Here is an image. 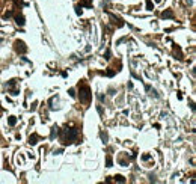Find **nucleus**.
Returning a JSON list of instances; mask_svg holds the SVG:
<instances>
[{
  "mask_svg": "<svg viewBox=\"0 0 196 184\" xmlns=\"http://www.w3.org/2000/svg\"><path fill=\"white\" fill-rule=\"evenodd\" d=\"M101 139H103V140H104V143H106V142H107V134H104V133H103V134H101Z\"/></svg>",
  "mask_w": 196,
  "mask_h": 184,
  "instance_id": "12",
  "label": "nucleus"
},
{
  "mask_svg": "<svg viewBox=\"0 0 196 184\" xmlns=\"http://www.w3.org/2000/svg\"><path fill=\"white\" fill-rule=\"evenodd\" d=\"M15 23L20 24V26H24V23H26V21H24V17H23V15H17V17H15Z\"/></svg>",
  "mask_w": 196,
  "mask_h": 184,
  "instance_id": "6",
  "label": "nucleus"
},
{
  "mask_svg": "<svg viewBox=\"0 0 196 184\" xmlns=\"http://www.w3.org/2000/svg\"><path fill=\"white\" fill-rule=\"evenodd\" d=\"M15 51L17 53H21V54H24L26 51H27V47H26V44L23 42V41H15Z\"/></svg>",
  "mask_w": 196,
  "mask_h": 184,
  "instance_id": "3",
  "label": "nucleus"
},
{
  "mask_svg": "<svg viewBox=\"0 0 196 184\" xmlns=\"http://www.w3.org/2000/svg\"><path fill=\"white\" fill-rule=\"evenodd\" d=\"M104 59H110V51H109V50L106 51V56H104Z\"/></svg>",
  "mask_w": 196,
  "mask_h": 184,
  "instance_id": "15",
  "label": "nucleus"
},
{
  "mask_svg": "<svg viewBox=\"0 0 196 184\" xmlns=\"http://www.w3.org/2000/svg\"><path fill=\"white\" fill-rule=\"evenodd\" d=\"M115 180H116V181H119V183H125V178H124L122 175H116V177H115Z\"/></svg>",
  "mask_w": 196,
  "mask_h": 184,
  "instance_id": "10",
  "label": "nucleus"
},
{
  "mask_svg": "<svg viewBox=\"0 0 196 184\" xmlns=\"http://www.w3.org/2000/svg\"><path fill=\"white\" fill-rule=\"evenodd\" d=\"M162 17H163V18H174V12H172V9H166V11H163V12H162Z\"/></svg>",
  "mask_w": 196,
  "mask_h": 184,
  "instance_id": "4",
  "label": "nucleus"
},
{
  "mask_svg": "<svg viewBox=\"0 0 196 184\" xmlns=\"http://www.w3.org/2000/svg\"><path fill=\"white\" fill-rule=\"evenodd\" d=\"M68 94H69L71 97H75V94H74V89H69V91H68Z\"/></svg>",
  "mask_w": 196,
  "mask_h": 184,
  "instance_id": "16",
  "label": "nucleus"
},
{
  "mask_svg": "<svg viewBox=\"0 0 196 184\" xmlns=\"http://www.w3.org/2000/svg\"><path fill=\"white\" fill-rule=\"evenodd\" d=\"M106 163H107V168H110V166H112V157H110V156H107V160H106Z\"/></svg>",
  "mask_w": 196,
  "mask_h": 184,
  "instance_id": "11",
  "label": "nucleus"
},
{
  "mask_svg": "<svg viewBox=\"0 0 196 184\" xmlns=\"http://www.w3.org/2000/svg\"><path fill=\"white\" fill-rule=\"evenodd\" d=\"M77 134H79V131L75 130V128H71V130H66V139H63V145H66V143H71L75 137H77Z\"/></svg>",
  "mask_w": 196,
  "mask_h": 184,
  "instance_id": "2",
  "label": "nucleus"
},
{
  "mask_svg": "<svg viewBox=\"0 0 196 184\" xmlns=\"http://www.w3.org/2000/svg\"><path fill=\"white\" fill-rule=\"evenodd\" d=\"M146 9H148V11H152V9H154V5H152L151 0H146Z\"/></svg>",
  "mask_w": 196,
  "mask_h": 184,
  "instance_id": "9",
  "label": "nucleus"
},
{
  "mask_svg": "<svg viewBox=\"0 0 196 184\" xmlns=\"http://www.w3.org/2000/svg\"><path fill=\"white\" fill-rule=\"evenodd\" d=\"M142 159H143V160H149L151 156H149V154H145V156H142Z\"/></svg>",
  "mask_w": 196,
  "mask_h": 184,
  "instance_id": "13",
  "label": "nucleus"
},
{
  "mask_svg": "<svg viewBox=\"0 0 196 184\" xmlns=\"http://www.w3.org/2000/svg\"><path fill=\"white\" fill-rule=\"evenodd\" d=\"M0 112H2V109H0Z\"/></svg>",
  "mask_w": 196,
  "mask_h": 184,
  "instance_id": "19",
  "label": "nucleus"
},
{
  "mask_svg": "<svg viewBox=\"0 0 196 184\" xmlns=\"http://www.w3.org/2000/svg\"><path fill=\"white\" fill-rule=\"evenodd\" d=\"M8 124H9V125H15V124H17V118H15V116H9V118H8Z\"/></svg>",
  "mask_w": 196,
  "mask_h": 184,
  "instance_id": "8",
  "label": "nucleus"
},
{
  "mask_svg": "<svg viewBox=\"0 0 196 184\" xmlns=\"http://www.w3.org/2000/svg\"><path fill=\"white\" fill-rule=\"evenodd\" d=\"M38 139H39V137H38L36 134H33V136H30L29 143H30V145H36V143H38Z\"/></svg>",
  "mask_w": 196,
  "mask_h": 184,
  "instance_id": "7",
  "label": "nucleus"
},
{
  "mask_svg": "<svg viewBox=\"0 0 196 184\" xmlns=\"http://www.w3.org/2000/svg\"><path fill=\"white\" fill-rule=\"evenodd\" d=\"M8 85H9V86H14V85H15V80H9V83H8Z\"/></svg>",
  "mask_w": 196,
  "mask_h": 184,
  "instance_id": "17",
  "label": "nucleus"
},
{
  "mask_svg": "<svg viewBox=\"0 0 196 184\" xmlns=\"http://www.w3.org/2000/svg\"><path fill=\"white\" fill-rule=\"evenodd\" d=\"M11 15H12V12H11V11H8V12H6V14H5V18H9V17H11Z\"/></svg>",
  "mask_w": 196,
  "mask_h": 184,
  "instance_id": "14",
  "label": "nucleus"
},
{
  "mask_svg": "<svg viewBox=\"0 0 196 184\" xmlns=\"http://www.w3.org/2000/svg\"><path fill=\"white\" fill-rule=\"evenodd\" d=\"M79 94H80V101L82 103H89L91 98H92V92H91V88L85 83H80L79 85Z\"/></svg>",
  "mask_w": 196,
  "mask_h": 184,
  "instance_id": "1",
  "label": "nucleus"
},
{
  "mask_svg": "<svg viewBox=\"0 0 196 184\" xmlns=\"http://www.w3.org/2000/svg\"><path fill=\"white\" fill-rule=\"evenodd\" d=\"M109 17H110V18H112V20H113L115 23L118 21V26H119V27H121V26H124V23L121 21V18H118V17H116V15H113L112 12H109Z\"/></svg>",
  "mask_w": 196,
  "mask_h": 184,
  "instance_id": "5",
  "label": "nucleus"
},
{
  "mask_svg": "<svg viewBox=\"0 0 196 184\" xmlns=\"http://www.w3.org/2000/svg\"><path fill=\"white\" fill-rule=\"evenodd\" d=\"M0 42H2V38H0Z\"/></svg>",
  "mask_w": 196,
  "mask_h": 184,
  "instance_id": "18",
  "label": "nucleus"
}]
</instances>
